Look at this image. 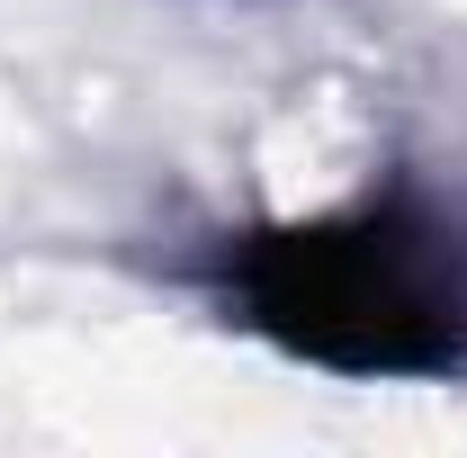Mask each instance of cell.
Here are the masks:
<instances>
[{
  "label": "cell",
  "mask_w": 467,
  "mask_h": 458,
  "mask_svg": "<svg viewBox=\"0 0 467 458\" xmlns=\"http://www.w3.org/2000/svg\"><path fill=\"white\" fill-rule=\"evenodd\" d=\"M207 297L324 378H467V216L422 189L225 234Z\"/></svg>",
  "instance_id": "1"
}]
</instances>
